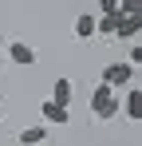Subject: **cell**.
Segmentation results:
<instances>
[{"label": "cell", "mask_w": 142, "mask_h": 146, "mask_svg": "<svg viewBox=\"0 0 142 146\" xmlns=\"http://www.w3.org/2000/svg\"><path fill=\"white\" fill-rule=\"evenodd\" d=\"M40 111H44V122H47V126H63V122L71 119V111L63 107V103H55V99H44Z\"/></svg>", "instance_id": "obj_4"}, {"label": "cell", "mask_w": 142, "mask_h": 146, "mask_svg": "<svg viewBox=\"0 0 142 146\" xmlns=\"http://www.w3.org/2000/svg\"><path fill=\"white\" fill-rule=\"evenodd\" d=\"M115 12L118 16H142V0H118Z\"/></svg>", "instance_id": "obj_11"}, {"label": "cell", "mask_w": 142, "mask_h": 146, "mask_svg": "<svg viewBox=\"0 0 142 146\" xmlns=\"http://www.w3.org/2000/svg\"><path fill=\"white\" fill-rule=\"evenodd\" d=\"M91 115L99 122H111L118 115V95H115V87H107V83H99L95 87V95H91Z\"/></svg>", "instance_id": "obj_1"}, {"label": "cell", "mask_w": 142, "mask_h": 146, "mask_svg": "<svg viewBox=\"0 0 142 146\" xmlns=\"http://www.w3.org/2000/svg\"><path fill=\"white\" fill-rule=\"evenodd\" d=\"M0 67H4V48H0Z\"/></svg>", "instance_id": "obj_14"}, {"label": "cell", "mask_w": 142, "mask_h": 146, "mask_svg": "<svg viewBox=\"0 0 142 146\" xmlns=\"http://www.w3.org/2000/svg\"><path fill=\"white\" fill-rule=\"evenodd\" d=\"M99 83H107V87H115V91L118 87H130V83H134V63H107Z\"/></svg>", "instance_id": "obj_2"}, {"label": "cell", "mask_w": 142, "mask_h": 146, "mask_svg": "<svg viewBox=\"0 0 142 146\" xmlns=\"http://www.w3.org/2000/svg\"><path fill=\"white\" fill-rule=\"evenodd\" d=\"M138 32H142V16H118L115 40H138Z\"/></svg>", "instance_id": "obj_6"}, {"label": "cell", "mask_w": 142, "mask_h": 146, "mask_svg": "<svg viewBox=\"0 0 142 146\" xmlns=\"http://www.w3.org/2000/svg\"><path fill=\"white\" fill-rule=\"evenodd\" d=\"M126 63H134V67L142 63V44H134V40H130V55H126Z\"/></svg>", "instance_id": "obj_12"}, {"label": "cell", "mask_w": 142, "mask_h": 146, "mask_svg": "<svg viewBox=\"0 0 142 146\" xmlns=\"http://www.w3.org/2000/svg\"><path fill=\"white\" fill-rule=\"evenodd\" d=\"M51 99H55V103H63V107H71V99H75V83H71V79H55Z\"/></svg>", "instance_id": "obj_8"}, {"label": "cell", "mask_w": 142, "mask_h": 146, "mask_svg": "<svg viewBox=\"0 0 142 146\" xmlns=\"http://www.w3.org/2000/svg\"><path fill=\"white\" fill-rule=\"evenodd\" d=\"M115 28H118V12H103V16H95V36H107V40H115Z\"/></svg>", "instance_id": "obj_7"}, {"label": "cell", "mask_w": 142, "mask_h": 146, "mask_svg": "<svg viewBox=\"0 0 142 146\" xmlns=\"http://www.w3.org/2000/svg\"><path fill=\"white\" fill-rule=\"evenodd\" d=\"M115 4H118V0H99V8H103V12H111Z\"/></svg>", "instance_id": "obj_13"}, {"label": "cell", "mask_w": 142, "mask_h": 146, "mask_svg": "<svg viewBox=\"0 0 142 146\" xmlns=\"http://www.w3.org/2000/svg\"><path fill=\"white\" fill-rule=\"evenodd\" d=\"M118 111H122L130 122H142V91H134V87H130V91H126V99H118Z\"/></svg>", "instance_id": "obj_5"}, {"label": "cell", "mask_w": 142, "mask_h": 146, "mask_svg": "<svg viewBox=\"0 0 142 146\" xmlns=\"http://www.w3.org/2000/svg\"><path fill=\"white\" fill-rule=\"evenodd\" d=\"M0 119H4V103H0Z\"/></svg>", "instance_id": "obj_15"}, {"label": "cell", "mask_w": 142, "mask_h": 146, "mask_svg": "<svg viewBox=\"0 0 142 146\" xmlns=\"http://www.w3.org/2000/svg\"><path fill=\"white\" fill-rule=\"evenodd\" d=\"M4 59H12L16 67H32V63H36V51L28 48L24 40H12V44H8V51H4Z\"/></svg>", "instance_id": "obj_3"}, {"label": "cell", "mask_w": 142, "mask_h": 146, "mask_svg": "<svg viewBox=\"0 0 142 146\" xmlns=\"http://www.w3.org/2000/svg\"><path fill=\"white\" fill-rule=\"evenodd\" d=\"M20 142H24V146L47 142V126H24V130H20Z\"/></svg>", "instance_id": "obj_9"}, {"label": "cell", "mask_w": 142, "mask_h": 146, "mask_svg": "<svg viewBox=\"0 0 142 146\" xmlns=\"http://www.w3.org/2000/svg\"><path fill=\"white\" fill-rule=\"evenodd\" d=\"M95 36V16H79L75 20V40H91Z\"/></svg>", "instance_id": "obj_10"}]
</instances>
